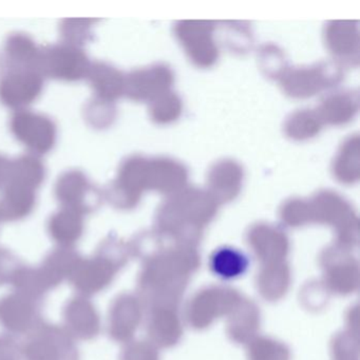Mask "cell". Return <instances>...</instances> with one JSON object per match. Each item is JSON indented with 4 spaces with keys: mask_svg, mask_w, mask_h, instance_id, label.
I'll use <instances>...</instances> for the list:
<instances>
[{
    "mask_svg": "<svg viewBox=\"0 0 360 360\" xmlns=\"http://www.w3.org/2000/svg\"><path fill=\"white\" fill-rule=\"evenodd\" d=\"M115 269V262L98 252L92 258L79 259L68 281L81 296H94L110 283Z\"/></svg>",
    "mask_w": 360,
    "mask_h": 360,
    "instance_id": "3",
    "label": "cell"
},
{
    "mask_svg": "<svg viewBox=\"0 0 360 360\" xmlns=\"http://www.w3.org/2000/svg\"><path fill=\"white\" fill-rule=\"evenodd\" d=\"M22 264L24 263L20 262L9 252H0V285L11 284L16 271Z\"/></svg>",
    "mask_w": 360,
    "mask_h": 360,
    "instance_id": "6",
    "label": "cell"
},
{
    "mask_svg": "<svg viewBox=\"0 0 360 360\" xmlns=\"http://www.w3.org/2000/svg\"><path fill=\"white\" fill-rule=\"evenodd\" d=\"M248 266V260L243 252L231 248H219L212 255L210 267L212 271L223 279L239 277Z\"/></svg>",
    "mask_w": 360,
    "mask_h": 360,
    "instance_id": "5",
    "label": "cell"
},
{
    "mask_svg": "<svg viewBox=\"0 0 360 360\" xmlns=\"http://www.w3.org/2000/svg\"><path fill=\"white\" fill-rule=\"evenodd\" d=\"M43 301L18 290L0 298V326L10 334L28 335L43 323Z\"/></svg>",
    "mask_w": 360,
    "mask_h": 360,
    "instance_id": "2",
    "label": "cell"
},
{
    "mask_svg": "<svg viewBox=\"0 0 360 360\" xmlns=\"http://www.w3.org/2000/svg\"><path fill=\"white\" fill-rule=\"evenodd\" d=\"M0 360H20V347L7 335H0Z\"/></svg>",
    "mask_w": 360,
    "mask_h": 360,
    "instance_id": "7",
    "label": "cell"
},
{
    "mask_svg": "<svg viewBox=\"0 0 360 360\" xmlns=\"http://www.w3.org/2000/svg\"><path fill=\"white\" fill-rule=\"evenodd\" d=\"M20 353L24 360H79L75 339L64 326L46 322L27 335Z\"/></svg>",
    "mask_w": 360,
    "mask_h": 360,
    "instance_id": "1",
    "label": "cell"
},
{
    "mask_svg": "<svg viewBox=\"0 0 360 360\" xmlns=\"http://www.w3.org/2000/svg\"><path fill=\"white\" fill-rule=\"evenodd\" d=\"M64 328L71 336L79 340H92L101 332L98 309L87 297H73L65 305Z\"/></svg>",
    "mask_w": 360,
    "mask_h": 360,
    "instance_id": "4",
    "label": "cell"
}]
</instances>
